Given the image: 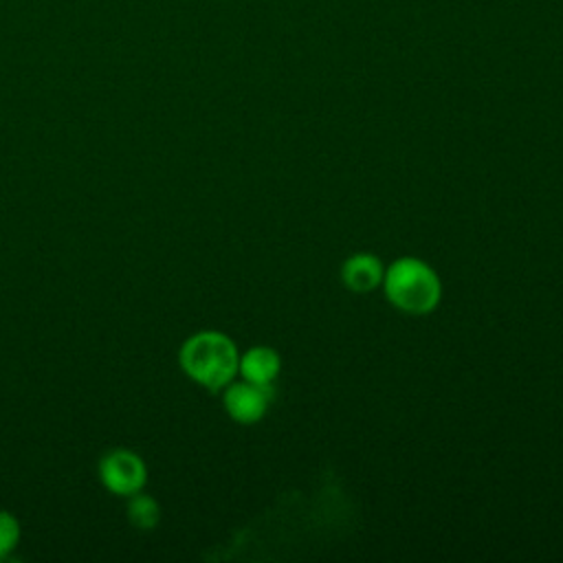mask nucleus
I'll use <instances>...</instances> for the list:
<instances>
[{"label":"nucleus","mask_w":563,"mask_h":563,"mask_svg":"<svg viewBox=\"0 0 563 563\" xmlns=\"http://www.w3.org/2000/svg\"><path fill=\"white\" fill-rule=\"evenodd\" d=\"M178 361L191 380L211 391H218L227 387L238 374L240 356L235 343L227 334L202 330L183 343Z\"/></svg>","instance_id":"f257e3e1"},{"label":"nucleus","mask_w":563,"mask_h":563,"mask_svg":"<svg viewBox=\"0 0 563 563\" xmlns=\"http://www.w3.org/2000/svg\"><path fill=\"white\" fill-rule=\"evenodd\" d=\"M387 299L402 312L424 314L440 301V279L435 271L416 257L396 260L383 275Z\"/></svg>","instance_id":"f03ea898"},{"label":"nucleus","mask_w":563,"mask_h":563,"mask_svg":"<svg viewBox=\"0 0 563 563\" xmlns=\"http://www.w3.org/2000/svg\"><path fill=\"white\" fill-rule=\"evenodd\" d=\"M99 479L112 495L130 497L143 490L147 466L139 453L130 449H112L99 460Z\"/></svg>","instance_id":"7ed1b4c3"},{"label":"nucleus","mask_w":563,"mask_h":563,"mask_svg":"<svg viewBox=\"0 0 563 563\" xmlns=\"http://www.w3.org/2000/svg\"><path fill=\"white\" fill-rule=\"evenodd\" d=\"M271 396V385H257L251 380L229 383L224 389V409L235 422L253 424L266 413Z\"/></svg>","instance_id":"20e7f679"},{"label":"nucleus","mask_w":563,"mask_h":563,"mask_svg":"<svg viewBox=\"0 0 563 563\" xmlns=\"http://www.w3.org/2000/svg\"><path fill=\"white\" fill-rule=\"evenodd\" d=\"M279 367H282L279 354L273 347H264V345L246 350L238 363V372L242 374V378L257 385H271L277 378Z\"/></svg>","instance_id":"39448f33"},{"label":"nucleus","mask_w":563,"mask_h":563,"mask_svg":"<svg viewBox=\"0 0 563 563\" xmlns=\"http://www.w3.org/2000/svg\"><path fill=\"white\" fill-rule=\"evenodd\" d=\"M383 266L380 260L367 253L352 255L343 268H341V279L343 284L354 290V292H367L374 290L383 282Z\"/></svg>","instance_id":"423d86ee"},{"label":"nucleus","mask_w":563,"mask_h":563,"mask_svg":"<svg viewBox=\"0 0 563 563\" xmlns=\"http://www.w3.org/2000/svg\"><path fill=\"white\" fill-rule=\"evenodd\" d=\"M128 517L134 523V528L139 530H152L158 519H161V506L154 497L145 495V493H134L130 495V504H128Z\"/></svg>","instance_id":"0eeeda50"},{"label":"nucleus","mask_w":563,"mask_h":563,"mask_svg":"<svg viewBox=\"0 0 563 563\" xmlns=\"http://www.w3.org/2000/svg\"><path fill=\"white\" fill-rule=\"evenodd\" d=\"M20 541V521L7 512L0 510V561L7 559Z\"/></svg>","instance_id":"6e6552de"}]
</instances>
